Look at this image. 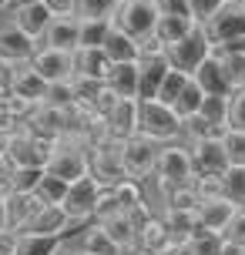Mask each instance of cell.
Wrapping results in <instances>:
<instances>
[{
  "label": "cell",
  "mask_w": 245,
  "mask_h": 255,
  "mask_svg": "<svg viewBox=\"0 0 245 255\" xmlns=\"http://www.w3.org/2000/svg\"><path fill=\"white\" fill-rule=\"evenodd\" d=\"M192 188H195V195H198V202H208V198L225 195V178L215 175V171H195Z\"/></svg>",
  "instance_id": "cell-32"
},
{
  "label": "cell",
  "mask_w": 245,
  "mask_h": 255,
  "mask_svg": "<svg viewBox=\"0 0 245 255\" xmlns=\"http://www.w3.org/2000/svg\"><path fill=\"white\" fill-rule=\"evenodd\" d=\"M115 212H124V205L118 202V191L115 188H101V198H98V205H94V222L115 215Z\"/></svg>",
  "instance_id": "cell-41"
},
{
  "label": "cell",
  "mask_w": 245,
  "mask_h": 255,
  "mask_svg": "<svg viewBox=\"0 0 245 255\" xmlns=\"http://www.w3.org/2000/svg\"><path fill=\"white\" fill-rule=\"evenodd\" d=\"M222 235H225L232 245H242V249H245V212H242V208H239V215L229 222V229L222 232Z\"/></svg>",
  "instance_id": "cell-47"
},
{
  "label": "cell",
  "mask_w": 245,
  "mask_h": 255,
  "mask_svg": "<svg viewBox=\"0 0 245 255\" xmlns=\"http://www.w3.org/2000/svg\"><path fill=\"white\" fill-rule=\"evenodd\" d=\"M212 134H219V131H215V125H212V121H205L198 111H195V115H188V118H181V138H185V144L202 141V138H212Z\"/></svg>",
  "instance_id": "cell-35"
},
{
  "label": "cell",
  "mask_w": 245,
  "mask_h": 255,
  "mask_svg": "<svg viewBox=\"0 0 245 255\" xmlns=\"http://www.w3.org/2000/svg\"><path fill=\"white\" fill-rule=\"evenodd\" d=\"M155 175L161 185H188L195 178V158L188 144H178V141H168L158 148V165Z\"/></svg>",
  "instance_id": "cell-3"
},
{
  "label": "cell",
  "mask_w": 245,
  "mask_h": 255,
  "mask_svg": "<svg viewBox=\"0 0 245 255\" xmlns=\"http://www.w3.org/2000/svg\"><path fill=\"white\" fill-rule=\"evenodd\" d=\"M188 77H192V74H185V71H178V67H171V71L165 74V81H161V88H158V101L175 104V98L181 94V88H185Z\"/></svg>",
  "instance_id": "cell-36"
},
{
  "label": "cell",
  "mask_w": 245,
  "mask_h": 255,
  "mask_svg": "<svg viewBox=\"0 0 245 255\" xmlns=\"http://www.w3.org/2000/svg\"><path fill=\"white\" fill-rule=\"evenodd\" d=\"M229 128L245 131V88H235L229 94Z\"/></svg>",
  "instance_id": "cell-43"
},
{
  "label": "cell",
  "mask_w": 245,
  "mask_h": 255,
  "mask_svg": "<svg viewBox=\"0 0 245 255\" xmlns=\"http://www.w3.org/2000/svg\"><path fill=\"white\" fill-rule=\"evenodd\" d=\"M81 20V34H78V47H101L104 37L111 34L115 17H78Z\"/></svg>",
  "instance_id": "cell-26"
},
{
  "label": "cell",
  "mask_w": 245,
  "mask_h": 255,
  "mask_svg": "<svg viewBox=\"0 0 245 255\" xmlns=\"http://www.w3.org/2000/svg\"><path fill=\"white\" fill-rule=\"evenodd\" d=\"M7 17H10L20 30H27L34 40H40L54 13H51V7H47L44 0H34V3H17V7H10V10H7Z\"/></svg>",
  "instance_id": "cell-14"
},
{
  "label": "cell",
  "mask_w": 245,
  "mask_h": 255,
  "mask_svg": "<svg viewBox=\"0 0 245 255\" xmlns=\"http://www.w3.org/2000/svg\"><path fill=\"white\" fill-rule=\"evenodd\" d=\"M121 144H124V141H115V138L104 134L98 144H91V148H88L91 175L101 181L104 188H115L118 181L128 178V171H124V158H121Z\"/></svg>",
  "instance_id": "cell-2"
},
{
  "label": "cell",
  "mask_w": 245,
  "mask_h": 255,
  "mask_svg": "<svg viewBox=\"0 0 245 255\" xmlns=\"http://www.w3.org/2000/svg\"><path fill=\"white\" fill-rule=\"evenodd\" d=\"M104 54L111 57V64H121V61H138L141 57V40H134L128 30L121 27H111V34L104 37Z\"/></svg>",
  "instance_id": "cell-23"
},
{
  "label": "cell",
  "mask_w": 245,
  "mask_h": 255,
  "mask_svg": "<svg viewBox=\"0 0 245 255\" xmlns=\"http://www.w3.org/2000/svg\"><path fill=\"white\" fill-rule=\"evenodd\" d=\"M104 232L111 235L118 242V249L128 255L131 249H138V225H134V218H131V212H115V215L101 218Z\"/></svg>",
  "instance_id": "cell-22"
},
{
  "label": "cell",
  "mask_w": 245,
  "mask_h": 255,
  "mask_svg": "<svg viewBox=\"0 0 245 255\" xmlns=\"http://www.w3.org/2000/svg\"><path fill=\"white\" fill-rule=\"evenodd\" d=\"M17 242H20V232L0 229V255H17Z\"/></svg>",
  "instance_id": "cell-48"
},
{
  "label": "cell",
  "mask_w": 245,
  "mask_h": 255,
  "mask_svg": "<svg viewBox=\"0 0 245 255\" xmlns=\"http://www.w3.org/2000/svg\"><path fill=\"white\" fill-rule=\"evenodd\" d=\"M128 255H155V252H148V249H141V245H138V249H131Z\"/></svg>",
  "instance_id": "cell-53"
},
{
  "label": "cell",
  "mask_w": 245,
  "mask_h": 255,
  "mask_svg": "<svg viewBox=\"0 0 245 255\" xmlns=\"http://www.w3.org/2000/svg\"><path fill=\"white\" fill-rule=\"evenodd\" d=\"M222 255H245V249H242V245H232L229 239H225V252H222Z\"/></svg>",
  "instance_id": "cell-51"
},
{
  "label": "cell",
  "mask_w": 245,
  "mask_h": 255,
  "mask_svg": "<svg viewBox=\"0 0 245 255\" xmlns=\"http://www.w3.org/2000/svg\"><path fill=\"white\" fill-rule=\"evenodd\" d=\"M158 24V3L155 0H121L115 10V27L128 30L134 40H144L155 34Z\"/></svg>",
  "instance_id": "cell-6"
},
{
  "label": "cell",
  "mask_w": 245,
  "mask_h": 255,
  "mask_svg": "<svg viewBox=\"0 0 245 255\" xmlns=\"http://www.w3.org/2000/svg\"><path fill=\"white\" fill-rule=\"evenodd\" d=\"M138 111H141V101H138V98H118V104L111 108V115L104 118L108 138L128 141L131 134H138Z\"/></svg>",
  "instance_id": "cell-12"
},
{
  "label": "cell",
  "mask_w": 245,
  "mask_h": 255,
  "mask_svg": "<svg viewBox=\"0 0 245 255\" xmlns=\"http://www.w3.org/2000/svg\"><path fill=\"white\" fill-rule=\"evenodd\" d=\"M61 239L54 235H37V232H20V242H17V255H54L57 252Z\"/></svg>",
  "instance_id": "cell-29"
},
{
  "label": "cell",
  "mask_w": 245,
  "mask_h": 255,
  "mask_svg": "<svg viewBox=\"0 0 245 255\" xmlns=\"http://www.w3.org/2000/svg\"><path fill=\"white\" fill-rule=\"evenodd\" d=\"M198 24L195 17H158V24H155V37L161 40V44H175V40H181L192 27Z\"/></svg>",
  "instance_id": "cell-28"
},
{
  "label": "cell",
  "mask_w": 245,
  "mask_h": 255,
  "mask_svg": "<svg viewBox=\"0 0 245 255\" xmlns=\"http://www.w3.org/2000/svg\"><path fill=\"white\" fill-rule=\"evenodd\" d=\"M74 249H78V245H74ZM78 255H98V252H84V249H78Z\"/></svg>",
  "instance_id": "cell-55"
},
{
  "label": "cell",
  "mask_w": 245,
  "mask_h": 255,
  "mask_svg": "<svg viewBox=\"0 0 245 255\" xmlns=\"http://www.w3.org/2000/svg\"><path fill=\"white\" fill-rule=\"evenodd\" d=\"M78 249L84 252H98V255H124L118 249V242L104 232L101 222H88L84 229H81V239H78Z\"/></svg>",
  "instance_id": "cell-24"
},
{
  "label": "cell",
  "mask_w": 245,
  "mask_h": 255,
  "mask_svg": "<svg viewBox=\"0 0 245 255\" xmlns=\"http://www.w3.org/2000/svg\"><path fill=\"white\" fill-rule=\"evenodd\" d=\"M47 171H51V175H57V178H64V181H78L81 175H88V171H91L88 148H84L74 134L61 138L57 144H54V151H51Z\"/></svg>",
  "instance_id": "cell-5"
},
{
  "label": "cell",
  "mask_w": 245,
  "mask_h": 255,
  "mask_svg": "<svg viewBox=\"0 0 245 255\" xmlns=\"http://www.w3.org/2000/svg\"><path fill=\"white\" fill-rule=\"evenodd\" d=\"M185 252H188V255H222V252H225V235H222V232L198 229L192 235V242H188Z\"/></svg>",
  "instance_id": "cell-31"
},
{
  "label": "cell",
  "mask_w": 245,
  "mask_h": 255,
  "mask_svg": "<svg viewBox=\"0 0 245 255\" xmlns=\"http://www.w3.org/2000/svg\"><path fill=\"white\" fill-rule=\"evenodd\" d=\"M101 181L94 178V175H81L78 181H71V188H67L64 195V212L71 215V222L74 225H88V222H94V205H98V198H101Z\"/></svg>",
  "instance_id": "cell-7"
},
{
  "label": "cell",
  "mask_w": 245,
  "mask_h": 255,
  "mask_svg": "<svg viewBox=\"0 0 245 255\" xmlns=\"http://www.w3.org/2000/svg\"><path fill=\"white\" fill-rule=\"evenodd\" d=\"M195 81L202 84V91L205 94H232V81H229V74H225V64H222V57L215 51L208 54L205 61L198 64V71H195Z\"/></svg>",
  "instance_id": "cell-20"
},
{
  "label": "cell",
  "mask_w": 245,
  "mask_h": 255,
  "mask_svg": "<svg viewBox=\"0 0 245 255\" xmlns=\"http://www.w3.org/2000/svg\"><path fill=\"white\" fill-rule=\"evenodd\" d=\"M37 47H40V40H34L27 30H20L10 17H0V61H7V64L30 61Z\"/></svg>",
  "instance_id": "cell-11"
},
{
  "label": "cell",
  "mask_w": 245,
  "mask_h": 255,
  "mask_svg": "<svg viewBox=\"0 0 245 255\" xmlns=\"http://www.w3.org/2000/svg\"><path fill=\"white\" fill-rule=\"evenodd\" d=\"M202 27H205L212 47H215V44H235V40H245V3L229 0L215 17H208Z\"/></svg>",
  "instance_id": "cell-9"
},
{
  "label": "cell",
  "mask_w": 245,
  "mask_h": 255,
  "mask_svg": "<svg viewBox=\"0 0 245 255\" xmlns=\"http://www.w3.org/2000/svg\"><path fill=\"white\" fill-rule=\"evenodd\" d=\"M40 104H51V108H74V104H78L74 77H71V81H54V84H47V98H44Z\"/></svg>",
  "instance_id": "cell-33"
},
{
  "label": "cell",
  "mask_w": 245,
  "mask_h": 255,
  "mask_svg": "<svg viewBox=\"0 0 245 255\" xmlns=\"http://www.w3.org/2000/svg\"><path fill=\"white\" fill-rule=\"evenodd\" d=\"M198 115L205 118V121H212L219 134H225L229 131V94H205Z\"/></svg>",
  "instance_id": "cell-27"
},
{
  "label": "cell",
  "mask_w": 245,
  "mask_h": 255,
  "mask_svg": "<svg viewBox=\"0 0 245 255\" xmlns=\"http://www.w3.org/2000/svg\"><path fill=\"white\" fill-rule=\"evenodd\" d=\"M121 0H78V17H115Z\"/></svg>",
  "instance_id": "cell-40"
},
{
  "label": "cell",
  "mask_w": 245,
  "mask_h": 255,
  "mask_svg": "<svg viewBox=\"0 0 245 255\" xmlns=\"http://www.w3.org/2000/svg\"><path fill=\"white\" fill-rule=\"evenodd\" d=\"M188 148H192V158H195V171H215V175H225V168H229V154H225L222 134L192 141Z\"/></svg>",
  "instance_id": "cell-15"
},
{
  "label": "cell",
  "mask_w": 245,
  "mask_h": 255,
  "mask_svg": "<svg viewBox=\"0 0 245 255\" xmlns=\"http://www.w3.org/2000/svg\"><path fill=\"white\" fill-rule=\"evenodd\" d=\"M155 3H158V17H195L192 0H155Z\"/></svg>",
  "instance_id": "cell-45"
},
{
  "label": "cell",
  "mask_w": 245,
  "mask_h": 255,
  "mask_svg": "<svg viewBox=\"0 0 245 255\" xmlns=\"http://www.w3.org/2000/svg\"><path fill=\"white\" fill-rule=\"evenodd\" d=\"M225 3H229V0H192V13H195L198 24H205L208 17H215Z\"/></svg>",
  "instance_id": "cell-46"
},
{
  "label": "cell",
  "mask_w": 245,
  "mask_h": 255,
  "mask_svg": "<svg viewBox=\"0 0 245 255\" xmlns=\"http://www.w3.org/2000/svg\"><path fill=\"white\" fill-rule=\"evenodd\" d=\"M54 255H78V249H74V245H64V242H61Z\"/></svg>",
  "instance_id": "cell-52"
},
{
  "label": "cell",
  "mask_w": 245,
  "mask_h": 255,
  "mask_svg": "<svg viewBox=\"0 0 245 255\" xmlns=\"http://www.w3.org/2000/svg\"><path fill=\"white\" fill-rule=\"evenodd\" d=\"M0 229H10V222H7V198H0Z\"/></svg>",
  "instance_id": "cell-50"
},
{
  "label": "cell",
  "mask_w": 245,
  "mask_h": 255,
  "mask_svg": "<svg viewBox=\"0 0 245 255\" xmlns=\"http://www.w3.org/2000/svg\"><path fill=\"white\" fill-rule=\"evenodd\" d=\"M242 3H245V0H242Z\"/></svg>",
  "instance_id": "cell-58"
},
{
  "label": "cell",
  "mask_w": 245,
  "mask_h": 255,
  "mask_svg": "<svg viewBox=\"0 0 245 255\" xmlns=\"http://www.w3.org/2000/svg\"><path fill=\"white\" fill-rule=\"evenodd\" d=\"M158 144L155 138H148V134H131L124 144H121V158H124V171H128V178H138V181H148L155 175V165H158Z\"/></svg>",
  "instance_id": "cell-8"
},
{
  "label": "cell",
  "mask_w": 245,
  "mask_h": 255,
  "mask_svg": "<svg viewBox=\"0 0 245 255\" xmlns=\"http://www.w3.org/2000/svg\"><path fill=\"white\" fill-rule=\"evenodd\" d=\"M242 205L229 198V195H219V198H208V202H198V218H202V229L205 232H225L229 222L239 215Z\"/></svg>",
  "instance_id": "cell-16"
},
{
  "label": "cell",
  "mask_w": 245,
  "mask_h": 255,
  "mask_svg": "<svg viewBox=\"0 0 245 255\" xmlns=\"http://www.w3.org/2000/svg\"><path fill=\"white\" fill-rule=\"evenodd\" d=\"M10 91L13 98H24L30 104H40L47 98V81L34 71V64L30 61H17L10 71Z\"/></svg>",
  "instance_id": "cell-13"
},
{
  "label": "cell",
  "mask_w": 245,
  "mask_h": 255,
  "mask_svg": "<svg viewBox=\"0 0 245 255\" xmlns=\"http://www.w3.org/2000/svg\"><path fill=\"white\" fill-rule=\"evenodd\" d=\"M20 125H24V118L17 115V108H13L10 101H0V138L13 134Z\"/></svg>",
  "instance_id": "cell-44"
},
{
  "label": "cell",
  "mask_w": 245,
  "mask_h": 255,
  "mask_svg": "<svg viewBox=\"0 0 245 255\" xmlns=\"http://www.w3.org/2000/svg\"><path fill=\"white\" fill-rule=\"evenodd\" d=\"M71 225H74V222H71V215L64 212V205H47V202H44V208L30 218V225H27L24 232H37V235L64 239V232L71 229Z\"/></svg>",
  "instance_id": "cell-21"
},
{
  "label": "cell",
  "mask_w": 245,
  "mask_h": 255,
  "mask_svg": "<svg viewBox=\"0 0 245 255\" xmlns=\"http://www.w3.org/2000/svg\"><path fill=\"white\" fill-rule=\"evenodd\" d=\"M17 3H34V0H13V7H17Z\"/></svg>",
  "instance_id": "cell-56"
},
{
  "label": "cell",
  "mask_w": 245,
  "mask_h": 255,
  "mask_svg": "<svg viewBox=\"0 0 245 255\" xmlns=\"http://www.w3.org/2000/svg\"><path fill=\"white\" fill-rule=\"evenodd\" d=\"M67 188H71V181L57 178V175H51V171L44 168V178L37 181V195L44 198V202H47V205H61V202H64V195H67Z\"/></svg>",
  "instance_id": "cell-34"
},
{
  "label": "cell",
  "mask_w": 245,
  "mask_h": 255,
  "mask_svg": "<svg viewBox=\"0 0 245 255\" xmlns=\"http://www.w3.org/2000/svg\"><path fill=\"white\" fill-rule=\"evenodd\" d=\"M78 34H81V20L78 13H54L40 44H51V47H64V51H74L78 47Z\"/></svg>",
  "instance_id": "cell-18"
},
{
  "label": "cell",
  "mask_w": 245,
  "mask_h": 255,
  "mask_svg": "<svg viewBox=\"0 0 245 255\" xmlns=\"http://www.w3.org/2000/svg\"><path fill=\"white\" fill-rule=\"evenodd\" d=\"M165 54H168V61H171V67H178V71H185V74H195V71H198V64L212 54V40H208L205 27L195 24L181 40L168 44Z\"/></svg>",
  "instance_id": "cell-4"
},
{
  "label": "cell",
  "mask_w": 245,
  "mask_h": 255,
  "mask_svg": "<svg viewBox=\"0 0 245 255\" xmlns=\"http://www.w3.org/2000/svg\"><path fill=\"white\" fill-rule=\"evenodd\" d=\"M242 212H245V202H242Z\"/></svg>",
  "instance_id": "cell-57"
},
{
  "label": "cell",
  "mask_w": 245,
  "mask_h": 255,
  "mask_svg": "<svg viewBox=\"0 0 245 255\" xmlns=\"http://www.w3.org/2000/svg\"><path fill=\"white\" fill-rule=\"evenodd\" d=\"M44 168H13V191H37Z\"/></svg>",
  "instance_id": "cell-42"
},
{
  "label": "cell",
  "mask_w": 245,
  "mask_h": 255,
  "mask_svg": "<svg viewBox=\"0 0 245 255\" xmlns=\"http://www.w3.org/2000/svg\"><path fill=\"white\" fill-rule=\"evenodd\" d=\"M138 61H121V64H111V74H108V84L115 88L118 98H138Z\"/></svg>",
  "instance_id": "cell-25"
},
{
  "label": "cell",
  "mask_w": 245,
  "mask_h": 255,
  "mask_svg": "<svg viewBox=\"0 0 245 255\" xmlns=\"http://www.w3.org/2000/svg\"><path fill=\"white\" fill-rule=\"evenodd\" d=\"M10 7H13V0H0V13H3V10H10Z\"/></svg>",
  "instance_id": "cell-54"
},
{
  "label": "cell",
  "mask_w": 245,
  "mask_h": 255,
  "mask_svg": "<svg viewBox=\"0 0 245 255\" xmlns=\"http://www.w3.org/2000/svg\"><path fill=\"white\" fill-rule=\"evenodd\" d=\"M115 191H118V202L124 205V212H131L134 205H141V202H144V188H141V181H138V178H124V181H118Z\"/></svg>",
  "instance_id": "cell-38"
},
{
  "label": "cell",
  "mask_w": 245,
  "mask_h": 255,
  "mask_svg": "<svg viewBox=\"0 0 245 255\" xmlns=\"http://www.w3.org/2000/svg\"><path fill=\"white\" fill-rule=\"evenodd\" d=\"M222 178H225V195L242 205L245 202V165H229Z\"/></svg>",
  "instance_id": "cell-39"
},
{
  "label": "cell",
  "mask_w": 245,
  "mask_h": 255,
  "mask_svg": "<svg viewBox=\"0 0 245 255\" xmlns=\"http://www.w3.org/2000/svg\"><path fill=\"white\" fill-rule=\"evenodd\" d=\"M30 64H34V71L47 84H54V81H71L74 77V51H64V47L40 44L37 51H34V57H30Z\"/></svg>",
  "instance_id": "cell-10"
},
{
  "label": "cell",
  "mask_w": 245,
  "mask_h": 255,
  "mask_svg": "<svg viewBox=\"0 0 245 255\" xmlns=\"http://www.w3.org/2000/svg\"><path fill=\"white\" fill-rule=\"evenodd\" d=\"M225 154H229V165H245V131L242 128H229L222 134Z\"/></svg>",
  "instance_id": "cell-37"
},
{
  "label": "cell",
  "mask_w": 245,
  "mask_h": 255,
  "mask_svg": "<svg viewBox=\"0 0 245 255\" xmlns=\"http://www.w3.org/2000/svg\"><path fill=\"white\" fill-rule=\"evenodd\" d=\"M138 131L155 138L158 144H168V141H178L181 138V118L171 104L158 101H141V111H138Z\"/></svg>",
  "instance_id": "cell-1"
},
{
  "label": "cell",
  "mask_w": 245,
  "mask_h": 255,
  "mask_svg": "<svg viewBox=\"0 0 245 255\" xmlns=\"http://www.w3.org/2000/svg\"><path fill=\"white\" fill-rule=\"evenodd\" d=\"M40 208H44V198L37 191H10L7 195V222H10V229L24 232Z\"/></svg>",
  "instance_id": "cell-17"
},
{
  "label": "cell",
  "mask_w": 245,
  "mask_h": 255,
  "mask_svg": "<svg viewBox=\"0 0 245 255\" xmlns=\"http://www.w3.org/2000/svg\"><path fill=\"white\" fill-rule=\"evenodd\" d=\"M111 74V57L104 47H74V77L88 81H108Z\"/></svg>",
  "instance_id": "cell-19"
},
{
  "label": "cell",
  "mask_w": 245,
  "mask_h": 255,
  "mask_svg": "<svg viewBox=\"0 0 245 255\" xmlns=\"http://www.w3.org/2000/svg\"><path fill=\"white\" fill-rule=\"evenodd\" d=\"M202 101H205V91H202V84L195 81V77H188L185 81V88H181V94L175 98V111H178V118H188V115H195L198 108H202Z\"/></svg>",
  "instance_id": "cell-30"
},
{
  "label": "cell",
  "mask_w": 245,
  "mask_h": 255,
  "mask_svg": "<svg viewBox=\"0 0 245 255\" xmlns=\"http://www.w3.org/2000/svg\"><path fill=\"white\" fill-rule=\"evenodd\" d=\"M47 7H51V13H74L78 10V0H44Z\"/></svg>",
  "instance_id": "cell-49"
}]
</instances>
